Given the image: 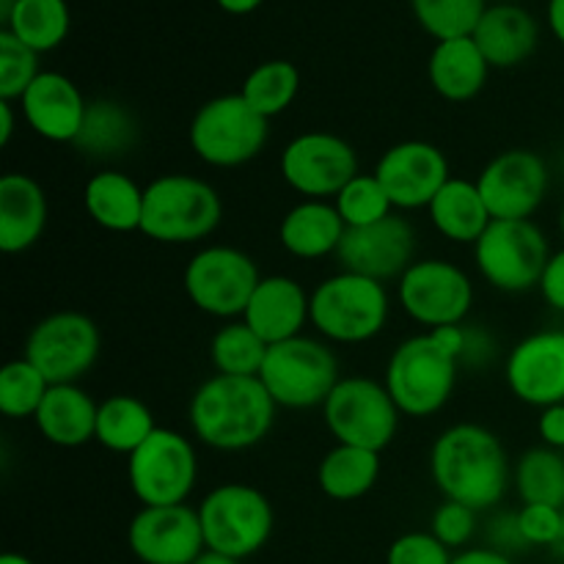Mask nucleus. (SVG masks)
<instances>
[{
  "label": "nucleus",
  "instance_id": "obj_1",
  "mask_svg": "<svg viewBox=\"0 0 564 564\" xmlns=\"http://www.w3.org/2000/svg\"><path fill=\"white\" fill-rule=\"evenodd\" d=\"M430 477L446 501L485 512L501 505L512 485L507 446L477 422L446 427L430 449Z\"/></svg>",
  "mask_w": 564,
  "mask_h": 564
},
{
  "label": "nucleus",
  "instance_id": "obj_2",
  "mask_svg": "<svg viewBox=\"0 0 564 564\" xmlns=\"http://www.w3.org/2000/svg\"><path fill=\"white\" fill-rule=\"evenodd\" d=\"M466 325H444L411 336L391 352L383 383L402 416L430 419L446 408L460 378Z\"/></svg>",
  "mask_w": 564,
  "mask_h": 564
},
{
  "label": "nucleus",
  "instance_id": "obj_3",
  "mask_svg": "<svg viewBox=\"0 0 564 564\" xmlns=\"http://www.w3.org/2000/svg\"><path fill=\"white\" fill-rule=\"evenodd\" d=\"M279 405L259 378L213 375L191 397L187 422L198 444L215 452H246L262 444Z\"/></svg>",
  "mask_w": 564,
  "mask_h": 564
},
{
  "label": "nucleus",
  "instance_id": "obj_4",
  "mask_svg": "<svg viewBox=\"0 0 564 564\" xmlns=\"http://www.w3.org/2000/svg\"><path fill=\"white\" fill-rule=\"evenodd\" d=\"M220 193L193 174H163L143 191L141 235L163 246H193L218 231Z\"/></svg>",
  "mask_w": 564,
  "mask_h": 564
},
{
  "label": "nucleus",
  "instance_id": "obj_5",
  "mask_svg": "<svg viewBox=\"0 0 564 564\" xmlns=\"http://www.w3.org/2000/svg\"><path fill=\"white\" fill-rule=\"evenodd\" d=\"M391 297L383 281L339 270L312 290L308 325L330 345H364L383 334Z\"/></svg>",
  "mask_w": 564,
  "mask_h": 564
},
{
  "label": "nucleus",
  "instance_id": "obj_6",
  "mask_svg": "<svg viewBox=\"0 0 564 564\" xmlns=\"http://www.w3.org/2000/svg\"><path fill=\"white\" fill-rule=\"evenodd\" d=\"M198 521H202L207 551L248 560L259 554L273 538L275 512L268 496L246 482H224L202 499Z\"/></svg>",
  "mask_w": 564,
  "mask_h": 564
},
{
  "label": "nucleus",
  "instance_id": "obj_7",
  "mask_svg": "<svg viewBox=\"0 0 564 564\" xmlns=\"http://www.w3.org/2000/svg\"><path fill=\"white\" fill-rule=\"evenodd\" d=\"M270 138V119L259 116L242 94H224L193 113L187 141L193 154L213 169H240L262 154Z\"/></svg>",
  "mask_w": 564,
  "mask_h": 564
},
{
  "label": "nucleus",
  "instance_id": "obj_8",
  "mask_svg": "<svg viewBox=\"0 0 564 564\" xmlns=\"http://www.w3.org/2000/svg\"><path fill=\"white\" fill-rule=\"evenodd\" d=\"M259 380L279 408L308 411L325 405L341 375L330 345L303 334L270 345Z\"/></svg>",
  "mask_w": 564,
  "mask_h": 564
},
{
  "label": "nucleus",
  "instance_id": "obj_9",
  "mask_svg": "<svg viewBox=\"0 0 564 564\" xmlns=\"http://www.w3.org/2000/svg\"><path fill=\"white\" fill-rule=\"evenodd\" d=\"M471 248L485 284L507 295L538 290L554 253L534 220H494Z\"/></svg>",
  "mask_w": 564,
  "mask_h": 564
},
{
  "label": "nucleus",
  "instance_id": "obj_10",
  "mask_svg": "<svg viewBox=\"0 0 564 564\" xmlns=\"http://www.w3.org/2000/svg\"><path fill=\"white\" fill-rule=\"evenodd\" d=\"M127 482L141 507L187 505L198 482V455L187 435L158 427L130 457Z\"/></svg>",
  "mask_w": 564,
  "mask_h": 564
},
{
  "label": "nucleus",
  "instance_id": "obj_11",
  "mask_svg": "<svg viewBox=\"0 0 564 564\" xmlns=\"http://www.w3.org/2000/svg\"><path fill=\"white\" fill-rule=\"evenodd\" d=\"M323 419L336 444L361 446L380 455L397 438L402 413L383 380L356 375L336 383L323 405Z\"/></svg>",
  "mask_w": 564,
  "mask_h": 564
},
{
  "label": "nucleus",
  "instance_id": "obj_12",
  "mask_svg": "<svg viewBox=\"0 0 564 564\" xmlns=\"http://www.w3.org/2000/svg\"><path fill=\"white\" fill-rule=\"evenodd\" d=\"M262 281L257 262L235 246L198 248L185 264L182 286L198 312L215 319H240Z\"/></svg>",
  "mask_w": 564,
  "mask_h": 564
},
{
  "label": "nucleus",
  "instance_id": "obj_13",
  "mask_svg": "<svg viewBox=\"0 0 564 564\" xmlns=\"http://www.w3.org/2000/svg\"><path fill=\"white\" fill-rule=\"evenodd\" d=\"M397 297L408 317L422 328L463 325L474 306L471 275L449 259H416L397 281Z\"/></svg>",
  "mask_w": 564,
  "mask_h": 564
},
{
  "label": "nucleus",
  "instance_id": "obj_14",
  "mask_svg": "<svg viewBox=\"0 0 564 564\" xmlns=\"http://www.w3.org/2000/svg\"><path fill=\"white\" fill-rule=\"evenodd\" d=\"M102 336L83 312H53L39 319L25 339L22 356L47 378L50 386L77 383L97 364Z\"/></svg>",
  "mask_w": 564,
  "mask_h": 564
},
{
  "label": "nucleus",
  "instance_id": "obj_15",
  "mask_svg": "<svg viewBox=\"0 0 564 564\" xmlns=\"http://www.w3.org/2000/svg\"><path fill=\"white\" fill-rule=\"evenodd\" d=\"M279 169L292 191L319 202H334L336 193L361 174L352 143L325 130H308L292 138L281 152Z\"/></svg>",
  "mask_w": 564,
  "mask_h": 564
},
{
  "label": "nucleus",
  "instance_id": "obj_16",
  "mask_svg": "<svg viewBox=\"0 0 564 564\" xmlns=\"http://www.w3.org/2000/svg\"><path fill=\"white\" fill-rule=\"evenodd\" d=\"M474 182L494 220H532L549 196L551 174L545 160L532 149H507Z\"/></svg>",
  "mask_w": 564,
  "mask_h": 564
},
{
  "label": "nucleus",
  "instance_id": "obj_17",
  "mask_svg": "<svg viewBox=\"0 0 564 564\" xmlns=\"http://www.w3.org/2000/svg\"><path fill=\"white\" fill-rule=\"evenodd\" d=\"M127 545L141 564H193L207 551L191 505L141 507L127 527Z\"/></svg>",
  "mask_w": 564,
  "mask_h": 564
},
{
  "label": "nucleus",
  "instance_id": "obj_18",
  "mask_svg": "<svg viewBox=\"0 0 564 564\" xmlns=\"http://www.w3.org/2000/svg\"><path fill=\"white\" fill-rule=\"evenodd\" d=\"M416 229L400 213L361 229H347L336 259L341 270L367 275L375 281H400L402 273L416 262Z\"/></svg>",
  "mask_w": 564,
  "mask_h": 564
},
{
  "label": "nucleus",
  "instance_id": "obj_19",
  "mask_svg": "<svg viewBox=\"0 0 564 564\" xmlns=\"http://www.w3.org/2000/svg\"><path fill=\"white\" fill-rule=\"evenodd\" d=\"M389 193L397 213L427 209L441 187L452 180L449 160L430 141H400L380 154L372 171Z\"/></svg>",
  "mask_w": 564,
  "mask_h": 564
},
{
  "label": "nucleus",
  "instance_id": "obj_20",
  "mask_svg": "<svg viewBox=\"0 0 564 564\" xmlns=\"http://www.w3.org/2000/svg\"><path fill=\"white\" fill-rule=\"evenodd\" d=\"M505 383L516 400L532 408L564 402V330L529 334L507 352Z\"/></svg>",
  "mask_w": 564,
  "mask_h": 564
},
{
  "label": "nucleus",
  "instance_id": "obj_21",
  "mask_svg": "<svg viewBox=\"0 0 564 564\" xmlns=\"http://www.w3.org/2000/svg\"><path fill=\"white\" fill-rule=\"evenodd\" d=\"M88 102L75 80L44 69L20 99V113L39 138L50 143H75L86 121Z\"/></svg>",
  "mask_w": 564,
  "mask_h": 564
},
{
  "label": "nucleus",
  "instance_id": "obj_22",
  "mask_svg": "<svg viewBox=\"0 0 564 564\" xmlns=\"http://www.w3.org/2000/svg\"><path fill=\"white\" fill-rule=\"evenodd\" d=\"M308 303L312 292H306L301 281L281 273L262 275L240 319H246L262 336V341L281 345L303 336V328L308 325Z\"/></svg>",
  "mask_w": 564,
  "mask_h": 564
},
{
  "label": "nucleus",
  "instance_id": "obj_23",
  "mask_svg": "<svg viewBox=\"0 0 564 564\" xmlns=\"http://www.w3.org/2000/svg\"><path fill=\"white\" fill-rule=\"evenodd\" d=\"M47 193L31 174L11 171L0 180V251L25 253L47 229Z\"/></svg>",
  "mask_w": 564,
  "mask_h": 564
},
{
  "label": "nucleus",
  "instance_id": "obj_24",
  "mask_svg": "<svg viewBox=\"0 0 564 564\" xmlns=\"http://www.w3.org/2000/svg\"><path fill=\"white\" fill-rule=\"evenodd\" d=\"M471 39L482 50L490 69H512L529 61L538 50L540 28L527 9L516 3L488 6L474 28Z\"/></svg>",
  "mask_w": 564,
  "mask_h": 564
},
{
  "label": "nucleus",
  "instance_id": "obj_25",
  "mask_svg": "<svg viewBox=\"0 0 564 564\" xmlns=\"http://www.w3.org/2000/svg\"><path fill=\"white\" fill-rule=\"evenodd\" d=\"M99 402L77 383L50 386L47 397L39 405L33 424L47 444L61 449H77L97 438Z\"/></svg>",
  "mask_w": 564,
  "mask_h": 564
},
{
  "label": "nucleus",
  "instance_id": "obj_26",
  "mask_svg": "<svg viewBox=\"0 0 564 564\" xmlns=\"http://www.w3.org/2000/svg\"><path fill=\"white\" fill-rule=\"evenodd\" d=\"M345 220L336 213L334 202H319V198H303L301 204L290 209L281 218L279 240L290 257L306 259H325L339 251L345 240Z\"/></svg>",
  "mask_w": 564,
  "mask_h": 564
},
{
  "label": "nucleus",
  "instance_id": "obj_27",
  "mask_svg": "<svg viewBox=\"0 0 564 564\" xmlns=\"http://www.w3.org/2000/svg\"><path fill=\"white\" fill-rule=\"evenodd\" d=\"M143 191L147 187L138 185L124 171L102 169L83 187V207L99 229L130 235L141 231Z\"/></svg>",
  "mask_w": 564,
  "mask_h": 564
},
{
  "label": "nucleus",
  "instance_id": "obj_28",
  "mask_svg": "<svg viewBox=\"0 0 564 564\" xmlns=\"http://www.w3.org/2000/svg\"><path fill=\"white\" fill-rule=\"evenodd\" d=\"M490 64L471 36L435 42L427 61L430 86L446 102H468L485 88Z\"/></svg>",
  "mask_w": 564,
  "mask_h": 564
},
{
  "label": "nucleus",
  "instance_id": "obj_29",
  "mask_svg": "<svg viewBox=\"0 0 564 564\" xmlns=\"http://www.w3.org/2000/svg\"><path fill=\"white\" fill-rule=\"evenodd\" d=\"M427 215L441 237H446L449 242H460V246H474L494 224L477 182L460 180V176H452L441 187L438 196L430 202Z\"/></svg>",
  "mask_w": 564,
  "mask_h": 564
},
{
  "label": "nucleus",
  "instance_id": "obj_30",
  "mask_svg": "<svg viewBox=\"0 0 564 564\" xmlns=\"http://www.w3.org/2000/svg\"><path fill=\"white\" fill-rule=\"evenodd\" d=\"M380 455L361 446L336 444L317 466V485L330 501H358L378 485Z\"/></svg>",
  "mask_w": 564,
  "mask_h": 564
},
{
  "label": "nucleus",
  "instance_id": "obj_31",
  "mask_svg": "<svg viewBox=\"0 0 564 564\" xmlns=\"http://www.w3.org/2000/svg\"><path fill=\"white\" fill-rule=\"evenodd\" d=\"M138 121L130 110L113 99H94L88 102L86 121L80 127V135L72 147L80 149L88 158H119L135 147Z\"/></svg>",
  "mask_w": 564,
  "mask_h": 564
},
{
  "label": "nucleus",
  "instance_id": "obj_32",
  "mask_svg": "<svg viewBox=\"0 0 564 564\" xmlns=\"http://www.w3.org/2000/svg\"><path fill=\"white\" fill-rule=\"evenodd\" d=\"M158 430L147 402L132 394H113L99 402L97 444L113 455L130 457Z\"/></svg>",
  "mask_w": 564,
  "mask_h": 564
},
{
  "label": "nucleus",
  "instance_id": "obj_33",
  "mask_svg": "<svg viewBox=\"0 0 564 564\" xmlns=\"http://www.w3.org/2000/svg\"><path fill=\"white\" fill-rule=\"evenodd\" d=\"M69 25L72 14L66 0H17L3 31L42 55L66 42Z\"/></svg>",
  "mask_w": 564,
  "mask_h": 564
},
{
  "label": "nucleus",
  "instance_id": "obj_34",
  "mask_svg": "<svg viewBox=\"0 0 564 564\" xmlns=\"http://www.w3.org/2000/svg\"><path fill=\"white\" fill-rule=\"evenodd\" d=\"M512 485L523 505L564 510V455L551 446L527 449L512 466Z\"/></svg>",
  "mask_w": 564,
  "mask_h": 564
},
{
  "label": "nucleus",
  "instance_id": "obj_35",
  "mask_svg": "<svg viewBox=\"0 0 564 564\" xmlns=\"http://www.w3.org/2000/svg\"><path fill=\"white\" fill-rule=\"evenodd\" d=\"M270 345L246 323V319H229L215 330L209 341V361L215 375L229 378H259L268 358Z\"/></svg>",
  "mask_w": 564,
  "mask_h": 564
},
{
  "label": "nucleus",
  "instance_id": "obj_36",
  "mask_svg": "<svg viewBox=\"0 0 564 564\" xmlns=\"http://www.w3.org/2000/svg\"><path fill=\"white\" fill-rule=\"evenodd\" d=\"M297 91H301V72L292 61L284 58H273L253 66L240 88L242 99L264 119H273V116L290 110Z\"/></svg>",
  "mask_w": 564,
  "mask_h": 564
},
{
  "label": "nucleus",
  "instance_id": "obj_37",
  "mask_svg": "<svg viewBox=\"0 0 564 564\" xmlns=\"http://www.w3.org/2000/svg\"><path fill=\"white\" fill-rule=\"evenodd\" d=\"M50 383L25 356L0 369V413L6 419H33L47 397Z\"/></svg>",
  "mask_w": 564,
  "mask_h": 564
},
{
  "label": "nucleus",
  "instance_id": "obj_38",
  "mask_svg": "<svg viewBox=\"0 0 564 564\" xmlns=\"http://www.w3.org/2000/svg\"><path fill=\"white\" fill-rule=\"evenodd\" d=\"M411 9L435 42H446L471 36L488 6L485 0H411Z\"/></svg>",
  "mask_w": 564,
  "mask_h": 564
},
{
  "label": "nucleus",
  "instance_id": "obj_39",
  "mask_svg": "<svg viewBox=\"0 0 564 564\" xmlns=\"http://www.w3.org/2000/svg\"><path fill=\"white\" fill-rule=\"evenodd\" d=\"M336 213L341 215L347 229H361V226H372L378 220L389 218L397 213L391 204L389 193L378 182L375 174H356L334 198Z\"/></svg>",
  "mask_w": 564,
  "mask_h": 564
},
{
  "label": "nucleus",
  "instance_id": "obj_40",
  "mask_svg": "<svg viewBox=\"0 0 564 564\" xmlns=\"http://www.w3.org/2000/svg\"><path fill=\"white\" fill-rule=\"evenodd\" d=\"M39 75L42 69H39L36 50L22 44L9 31H0V99L20 102L22 94L31 88Z\"/></svg>",
  "mask_w": 564,
  "mask_h": 564
},
{
  "label": "nucleus",
  "instance_id": "obj_41",
  "mask_svg": "<svg viewBox=\"0 0 564 564\" xmlns=\"http://www.w3.org/2000/svg\"><path fill=\"white\" fill-rule=\"evenodd\" d=\"M455 554L433 532H405L389 545L386 564H452Z\"/></svg>",
  "mask_w": 564,
  "mask_h": 564
},
{
  "label": "nucleus",
  "instance_id": "obj_42",
  "mask_svg": "<svg viewBox=\"0 0 564 564\" xmlns=\"http://www.w3.org/2000/svg\"><path fill=\"white\" fill-rule=\"evenodd\" d=\"M430 532H433L449 551L466 549L474 540V534H477V510L444 499V505H438V510L433 512Z\"/></svg>",
  "mask_w": 564,
  "mask_h": 564
},
{
  "label": "nucleus",
  "instance_id": "obj_43",
  "mask_svg": "<svg viewBox=\"0 0 564 564\" xmlns=\"http://www.w3.org/2000/svg\"><path fill=\"white\" fill-rule=\"evenodd\" d=\"M516 516L529 549H554L564 527V510L545 505H523Z\"/></svg>",
  "mask_w": 564,
  "mask_h": 564
},
{
  "label": "nucleus",
  "instance_id": "obj_44",
  "mask_svg": "<svg viewBox=\"0 0 564 564\" xmlns=\"http://www.w3.org/2000/svg\"><path fill=\"white\" fill-rule=\"evenodd\" d=\"M538 290L540 295H543V301L549 303L554 312L564 314V248L551 253Z\"/></svg>",
  "mask_w": 564,
  "mask_h": 564
},
{
  "label": "nucleus",
  "instance_id": "obj_45",
  "mask_svg": "<svg viewBox=\"0 0 564 564\" xmlns=\"http://www.w3.org/2000/svg\"><path fill=\"white\" fill-rule=\"evenodd\" d=\"M490 549L501 551V554L507 556H512L516 551L529 549L521 529H518L516 512H505V516L494 518V523H490Z\"/></svg>",
  "mask_w": 564,
  "mask_h": 564
},
{
  "label": "nucleus",
  "instance_id": "obj_46",
  "mask_svg": "<svg viewBox=\"0 0 564 564\" xmlns=\"http://www.w3.org/2000/svg\"><path fill=\"white\" fill-rule=\"evenodd\" d=\"M496 356V341L488 330L468 328L466 325V347H463L460 367H479V364H490Z\"/></svg>",
  "mask_w": 564,
  "mask_h": 564
},
{
  "label": "nucleus",
  "instance_id": "obj_47",
  "mask_svg": "<svg viewBox=\"0 0 564 564\" xmlns=\"http://www.w3.org/2000/svg\"><path fill=\"white\" fill-rule=\"evenodd\" d=\"M538 433H540V441H543V446L564 452V402L562 405H551L540 411Z\"/></svg>",
  "mask_w": 564,
  "mask_h": 564
},
{
  "label": "nucleus",
  "instance_id": "obj_48",
  "mask_svg": "<svg viewBox=\"0 0 564 564\" xmlns=\"http://www.w3.org/2000/svg\"><path fill=\"white\" fill-rule=\"evenodd\" d=\"M452 564H516V560L490 545H479V549H463L460 554H455Z\"/></svg>",
  "mask_w": 564,
  "mask_h": 564
},
{
  "label": "nucleus",
  "instance_id": "obj_49",
  "mask_svg": "<svg viewBox=\"0 0 564 564\" xmlns=\"http://www.w3.org/2000/svg\"><path fill=\"white\" fill-rule=\"evenodd\" d=\"M14 135V102L0 99V147H9Z\"/></svg>",
  "mask_w": 564,
  "mask_h": 564
},
{
  "label": "nucleus",
  "instance_id": "obj_50",
  "mask_svg": "<svg viewBox=\"0 0 564 564\" xmlns=\"http://www.w3.org/2000/svg\"><path fill=\"white\" fill-rule=\"evenodd\" d=\"M549 25L556 42L564 44V0H551L549 3Z\"/></svg>",
  "mask_w": 564,
  "mask_h": 564
},
{
  "label": "nucleus",
  "instance_id": "obj_51",
  "mask_svg": "<svg viewBox=\"0 0 564 564\" xmlns=\"http://www.w3.org/2000/svg\"><path fill=\"white\" fill-rule=\"evenodd\" d=\"M215 3H218L226 14L240 17V14H251V11H257L264 0H215Z\"/></svg>",
  "mask_w": 564,
  "mask_h": 564
},
{
  "label": "nucleus",
  "instance_id": "obj_52",
  "mask_svg": "<svg viewBox=\"0 0 564 564\" xmlns=\"http://www.w3.org/2000/svg\"><path fill=\"white\" fill-rule=\"evenodd\" d=\"M193 564H242V562L231 560V556H224V554H215V551H204V554Z\"/></svg>",
  "mask_w": 564,
  "mask_h": 564
},
{
  "label": "nucleus",
  "instance_id": "obj_53",
  "mask_svg": "<svg viewBox=\"0 0 564 564\" xmlns=\"http://www.w3.org/2000/svg\"><path fill=\"white\" fill-rule=\"evenodd\" d=\"M0 564H33L28 560L25 554H17V551H6L3 556H0Z\"/></svg>",
  "mask_w": 564,
  "mask_h": 564
},
{
  "label": "nucleus",
  "instance_id": "obj_54",
  "mask_svg": "<svg viewBox=\"0 0 564 564\" xmlns=\"http://www.w3.org/2000/svg\"><path fill=\"white\" fill-rule=\"evenodd\" d=\"M551 551H554V556H556V560H560V564H564V527H562L560 540H556V545Z\"/></svg>",
  "mask_w": 564,
  "mask_h": 564
},
{
  "label": "nucleus",
  "instance_id": "obj_55",
  "mask_svg": "<svg viewBox=\"0 0 564 564\" xmlns=\"http://www.w3.org/2000/svg\"><path fill=\"white\" fill-rule=\"evenodd\" d=\"M560 231H562V237H564V202H562V209H560Z\"/></svg>",
  "mask_w": 564,
  "mask_h": 564
},
{
  "label": "nucleus",
  "instance_id": "obj_56",
  "mask_svg": "<svg viewBox=\"0 0 564 564\" xmlns=\"http://www.w3.org/2000/svg\"><path fill=\"white\" fill-rule=\"evenodd\" d=\"M540 564H560V562H540Z\"/></svg>",
  "mask_w": 564,
  "mask_h": 564
}]
</instances>
